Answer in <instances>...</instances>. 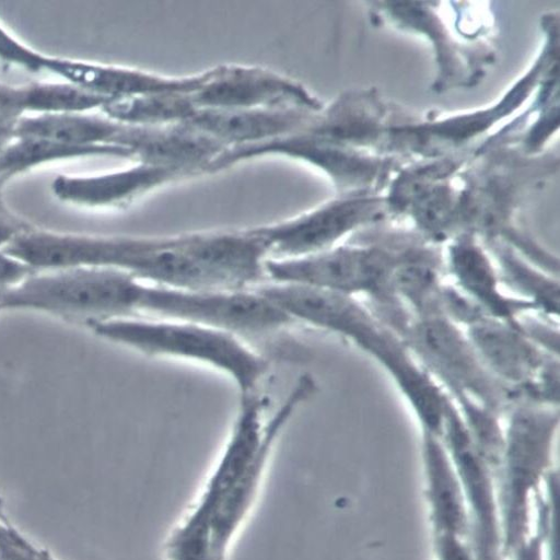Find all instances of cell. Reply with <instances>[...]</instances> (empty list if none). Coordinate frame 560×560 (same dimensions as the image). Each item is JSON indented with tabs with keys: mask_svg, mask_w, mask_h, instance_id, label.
Here are the masks:
<instances>
[{
	"mask_svg": "<svg viewBox=\"0 0 560 560\" xmlns=\"http://www.w3.org/2000/svg\"><path fill=\"white\" fill-rule=\"evenodd\" d=\"M97 336L147 355L192 361L230 377L241 397L258 394L268 362L232 334L183 320L130 317L93 324Z\"/></svg>",
	"mask_w": 560,
	"mask_h": 560,
	"instance_id": "obj_1",
	"label": "cell"
},
{
	"mask_svg": "<svg viewBox=\"0 0 560 560\" xmlns=\"http://www.w3.org/2000/svg\"><path fill=\"white\" fill-rule=\"evenodd\" d=\"M142 283L129 273L110 268L36 271L0 296V307L43 312L90 327L138 317Z\"/></svg>",
	"mask_w": 560,
	"mask_h": 560,
	"instance_id": "obj_2",
	"label": "cell"
},
{
	"mask_svg": "<svg viewBox=\"0 0 560 560\" xmlns=\"http://www.w3.org/2000/svg\"><path fill=\"white\" fill-rule=\"evenodd\" d=\"M502 477L503 552H513L529 536V503L549 475L559 430V407L516 400L505 412Z\"/></svg>",
	"mask_w": 560,
	"mask_h": 560,
	"instance_id": "obj_3",
	"label": "cell"
},
{
	"mask_svg": "<svg viewBox=\"0 0 560 560\" xmlns=\"http://www.w3.org/2000/svg\"><path fill=\"white\" fill-rule=\"evenodd\" d=\"M404 253L380 247L337 246L291 259H267L266 282L299 284L357 298H369L385 323L401 320L407 311L394 291V272Z\"/></svg>",
	"mask_w": 560,
	"mask_h": 560,
	"instance_id": "obj_4",
	"label": "cell"
},
{
	"mask_svg": "<svg viewBox=\"0 0 560 560\" xmlns=\"http://www.w3.org/2000/svg\"><path fill=\"white\" fill-rule=\"evenodd\" d=\"M401 338L457 407L476 404L502 416L517 400L491 375L465 330L448 318H412Z\"/></svg>",
	"mask_w": 560,
	"mask_h": 560,
	"instance_id": "obj_5",
	"label": "cell"
},
{
	"mask_svg": "<svg viewBox=\"0 0 560 560\" xmlns=\"http://www.w3.org/2000/svg\"><path fill=\"white\" fill-rule=\"evenodd\" d=\"M138 311L139 317L195 323L242 339L295 324L256 289L190 290L142 283Z\"/></svg>",
	"mask_w": 560,
	"mask_h": 560,
	"instance_id": "obj_6",
	"label": "cell"
},
{
	"mask_svg": "<svg viewBox=\"0 0 560 560\" xmlns=\"http://www.w3.org/2000/svg\"><path fill=\"white\" fill-rule=\"evenodd\" d=\"M440 438L468 504L476 560H501L503 540L494 488L495 474L452 399L445 410Z\"/></svg>",
	"mask_w": 560,
	"mask_h": 560,
	"instance_id": "obj_7",
	"label": "cell"
},
{
	"mask_svg": "<svg viewBox=\"0 0 560 560\" xmlns=\"http://www.w3.org/2000/svg\"><path fill=\"white\" fill-rule=\"evenodd\" d=\"M197 110L315 108L316 103L298 83L257 68L221 67L207 73L188 95Z\"/></svg>",
	"mask_w": 560,
	"mask_h": 560,
	"instance_id": "obj_8",
	"label": "cell"
},
{
	"mask_svg": "<svg viewBox=\"0 0 560 560\" xmlns=\"http://www.w3.org/2000/svg\"><path fill=\"white\" fill-rule=\"evenodd\" d=\"M371 202H338L273 225L250 230L264 245L268 259H291L339 246L338 242L370 220Z\"/></svg>",
	"mask_w": 560,
	"mask_h": 560,
	"instance_id": "obj_9",
	"label": "cell"
},
{
	"mask_svg": "<svg viewBox=\"0 0 560 560\" xmlns=\"http://www.w3.org/2000/svg\"><path fill=\"white\" fill-rule=\"evenodd\" d=\"M464 330L491 375L517 400L524 398L549 359L557 357L535 345L520 325L488 315Z\"/></svg>",
	"mask_w": 560,
	"mask_h": 560,
	"instance_id": "obj_10",
	"label": "cell"
},
{
	"mask_svg": "<svg viewBox=\"0 0 560 560\" xmlns=\"http://www.w3.org/2000/svg\"><path fill=\"white\" fill-rule=\"evenodd\" d=\"M444 270L451 284L490 317L518 325L523 316L539 314L533 304L505 292L495 262L470 236L450 245Z\"/></svg>",
	"mask_w": 560,
	"mask_h": 560,
	"instance_id": "obj_11",
	"label": "cell"
},
{
	"mask_svg": "<svg viewBox=\"0 0 560 560\" xmlns=\"http://www.w3.org/2000/svg\"><path fill=\"white\" fill-rule=\"evenodd\" d=\"M186 173L174 167L140 164L100 176L58 175L51 185L55 197L85 208L124 207L149 190Z\"/></svg>",
	"mask_w": 560,
	"mask_h": 560,
	"instance_id": "obj_12",
	"label": "cell"
},
{
	"mask_svg": "<svg viewBox=\"0 0 560 560\" xmlns=\"http://www.w3.org/2000/svg\"><path fill=\"white\" fill-rule=\"evenodd\" d=\"M422 460L433 534L468 539L471 534L468 504L440 436L422 431Z\"/></svg>",
	"mask_w": 560,
	"mask_h": 560,
	"instance_id": "obj_13",
	"label": "cell"
},
{
	"mask_svg": "<svg viewBox=\"0 0 560 560\" xmlns=\"http://www.w3.org/2000/svg\"><path fill=\"white\" fill-rule=\"evenodd\" d=\"M307 121L304 109H201L182 122L222 144H249L291 136Z\"/></svg>",
	"mask_w": 560,
	"mask_h": 560,
	"instance_id": "obj_14",
	"label": "cell"
},
{
	"mask_svg": "<svg viewBox=\"0 0 560 560\" xmlns=\"http://www.w3.org/2000/svg\"><path fill=\"white\" fill-rule=\"evenodd\" d=\"M131 125L85 114L38 115L21 118L14 139L38 138L75 147L127 148ZM129 150V149H128Z\"/></svg>",
	"mask_w": 560,
	"mask_h": 560,
	"instance_id": "obj_15",
	"label": "cell"
},
{
	"mask_svg": "<svg viewBox=\"0 0 560 560\" xmlns=\"http://www.w3.org/2000/svg\"><path fill=\"white\" fill-rule=\"evenodd\" d=\"M495 265L504 289L513 296L533 304L539 315L559 318V278L510 248H499Z\"/></svg>",
	"mask_w": 560,
	"mask_h": 560,
	"instance_id": "obj_16",
	"label": "cell"
},
{
	"mask_svg": "<svg viewBox=\"0 0 560 560\" xmlns=\"http://www.w3.org/2000/svg\"><path fill=\"white\" fill-rule=\"evenodd\" d=\"M91 155L133 156L130 150L119 147H75L38 138H18L0 151V180L8 183L46 163Z\"/></svg>",
	"mask_w": 560,
	"mask_h": 560,
	"instance_id": "obj_17",
	"label": "cell"
},
{
	"mask_svg": "<svg viewBox=\"0 0 560 560\" xmlns=\"http://www.w3.org/2000/svg\"><path fill=\"white\" fill-rule=\"evenodd\" d=\"M102 110L106 117L132 126H166L182 124L197 112L182 93H161L113 101Z\"/></svg>",
	"mask_w": 560,
	"mask_h": 560,
	"instance_id": "obj_18",
	"label": "cell"
},
{
	"mask_svg": "<svg viewBox=\"0 0 560 560\" xmlns=\"http://www.w3.org/2000/svg\"><path fill=\"white\" fill-rule=\"evenodd\" d=\"M0 560H57L37 547L9 522L0 532Z\"/></svg>",
	"mask_w": 560,
	"mask_h": 560,
	"instance_id": "obj_19",
	"label": "cell"
},
{
	"mask_svg": "<svg viewBox=\"0 0 560 560\" xmlns=\"http://www.w3.org/2000/svg\"><path fill=\"white\" fill-rule=\"evenodd\" d=\"M7 182L0 180V250L20 236L36 229L32 223L14 213L4 200Z\"/></svg>",
	"mask_w": 560,
	"mask_h": 560,
	"instance_id": "obj_20",
	"label": "cell"
},
{
	"mask_svg": "<svg viewBox=\"0 0 560 560\" xmlns=\"http://www.w3.org/2000/svg\"><path fill=\"white\" fill-rule=\"evenodd\" d=\"M24 86L0 83V125L16 127L23 118L26 113Z\"/></svg>",
	"mask_w": 560,
	"mask_h": 560,
	"instance_id": "obj_21",
	"label": "cell"
},
{
	"mask_svg": "<svg viewBox=\"0 0 560 560\" xmlns=\"http://www.w3.org/2000/svg\"><path fill=\"white\" fill-rule=\"evenodd\" d=\"M36 272L32 267L0 250V296Z\"/></svg>",
	"mask_w": 560,
	"mask_h": 560,
	"instance_id": "obj_22",
	"label": "cell"
},
{
	"mask_svg": "<svg viewBox=\"0 0 560 560\" xmlns=\"http://www.w3.org/2000/svg\"><path fill=\"white\" fill-rule=\"evenodd\" d=\"M544 533H537L528 538L513 552L514 560H545Z\"/></svg>",
	"mask_w": 560,
	"mask_h": 560,
	"instance_id": "obj_23",
	"label": "cell"
},
{
	"mask_svg": "<svg viewBox=\"0 0 560 560\" xmlns=\"http://www.w3.org/2000/svg\"><path fill=\"white\" fill-rule=\"evenodd\" d=\"M7 520L0 514V532H2L4 525L7 524Z\"/></svg>",
	"mask_w": 560,
	"mask_h": 560,
	"instance_id": "obj_24",
	"label": "cell"
},
{
	"mask_svg": "<svg viewBox=\"0 0 560 560\" xmlns=\"http://www.w3.org/2000/svg\"><path fill=\"white\" fill-rule=\"evenodd\" d=\"M0 311H2V307H0Z\"/></svg>",
	"mask_w": 560,
	"mask_h": 560,
	"instance_id": "obj_25",
	"label": "cell"
}]
</instances>
